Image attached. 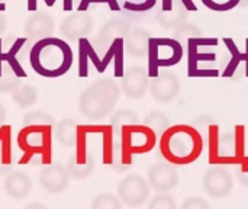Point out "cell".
<instances>
[{"instance_id": "603a6c76", "label": "cell", "mask_w": 248, "mask_h": 209, "mask_svg": "<svg viewBox=\"0 0 248 209\" xmlns=\"http://www.w3.org/2000/svg\"><path fill=\"white\" fill-rule=\"evenodd\" d=\"M138 124H140V118L131 109H119L118 112L113 113V116L110 119L112 132H115L118 135H121L125 128L132 127V125H138Z\"/></svg>"}, {"instance_id": "cb8c5ba5", "label": "cell", "mask_w": 248, "mask_h": 209, "mask_svg": "<svg viewBox=\"0 0 248 209\" xmlns=\"http://www.w3.org/2000/svg\"><path fill=\"white\" fill-rule=\"evenodd\" d=\"M7 128L9 127H4V132H0V175H9L15 164Z\"/></svg>"}, {"instance_id": "60d3db41", "label": "cell", "mask_w": 248, "mask_h": 209, "mask_svg": "<svg viewBox=\"0 0 248 209\" xmlns=\"http://www.w3.org/2000/svg\"><path fill=\"white\" fill-rule=\"evenodd\" d=\"M36 4H38V0H28V10L36 12Z\"/></svg>"}, {"instance_id": "6da1fadb", "label": "cell", "mask_w": 248, "mask_h": 209, "mask_svg": "<svg viewBox=\"0 0 248 209\" xmlns=\"http://www.w3.org/2000/svg\"><path fill=\"white\" fill-rule=\"evenodd\" d=\"M71 47L60 38L49 36L35 42L29 52V63L35 73L42 77H61L73 65Z\"/></svg>"}, {"instance_id": "44dd1931", "label": "cell", "mask_w": 248, "mask_h": 209, "mask_svg": "<svg viewBox=\"0 0 248 209\" xmlns=\"http://www.w3.org/2000/svg\"><path fill=\"white\" fill-rule=\"evenodd\" d=\"M26 77L25 70H17L7 63L0 68V93H12L20 86V80Z\"/></svg>"}, {"instance_id": "83f0119b", "label": "cell", "mask_w": 248, "mask_h": 209, "mask_svg": "<svg viewBox=\"0 0 248 209\" xmlns=\"http://www.w3.org/2000/svg\"><path fill=\"white\" fill-rule=\"evenodd\" d=\"M23 127H55V119L44 111H31L23 116Z\"/></svg>"}, {"instance_id": "9a60e30c", "label": "cell", "mask_w": 248, "mask_h": 209, "mask_svg": "<svg viewBox=\"0 0 248 209\" xmlns=\"http://www.w3.org/2000/svg\"><path fill=\"white\" fill-rule=\"evenodd\" d=\"M49 127H23L19 132V147L28 153H41L49 148Z\"/></svg>"}, {"instance_id": "4dcf8cb0", "label": "cell", "mask_w": 248, "mask_h": 209, "mask_svg": "<svg viewBox=\"0 0 248 209\" xmlns=\"http://www.w3.org/2000/svg\"><path fill=\"white\" fill-rule=\"evenodd\" d=\"M147 209H177V204L173 196L167 193H158L151 198Z\"/></svg>"}, {"instance_id": "e575fe53", "label": "cell", "mask_w": 248, "mask_h": 209, "mask_svg": "<svg viewBox=\"0 0 248 209\" xmlns=\"http://www.w3.org/2000/svg\"><path fill=\"white\" fill-rule=\"evenodd\" d=\"M92 3H105V4L109 6L110 10H115V12H118V10L121 9L119 4H118V0H80L78 12H87L89 6H90Z\"/></svg>"}, {"instance_id": "277c9868", "label": "cell", "mask_w": 248, "mask_h": 209, "mask_svg": "<svg viewBox=\"0 0 248 209\" xmlns=\"http://www.w3.org/2000/svg\"><path fill=\"white\" fill-rule=\"evenodd\" d=\"M148 76L155 77L158 70L173 67L183 58V47L174 38H151L148 45Z\"/></svg>"}, {"instance_id": "74e56055", "label": "cell", "mask_w": 248, "mask_h": 209, "mask_svg": "<svg viewBox=\"0 0 248 209\" xmlns=\"http://www.w3.org/2000/svg\"><path fill=\"white\" fill-rule=\"evenodd\" d=\"M6 26H7V17L0 12V36L4 33V31H6Z\"/></svg>"}, {"instance_id": "836d02e7", "label": "cell", "mask_w": 248, "mask_h": 209, "mask_svg": "<svg viewBox=\"0 0 248 209\" xmlns=\"http://www.w3.org/2000/svg\"><path fill=\"white\" fill-rule=\"evenodd\" d=\"M180 209H211V205L201 196H190L183 201Z\"/></svg>"}, {"instance_id": "d6986e66", "label": "cell", "mask_w": 248, "mask_h": 209, "mask_svg": "<svg viewBox=\"0 0 248 209\" xmlns=\"http://www.w3.org/2000/svg\"><path fill=\"white\" fill-rule=\"evenodd\" d=\"M150 39H151V36L147 29L135 28V29H131V32L124 39V48L131 57L144 58L148 54Z\"/></svg>"}, {"instance_id": "1f68e13d", "label": "cell", "mask_w": 248, "mask_h": 209, "mask_svg": "<svg viewBox=\"0 0 248 209\" xmlns=\"http://www.w3.org/2000/svg\"><path fill=\"white\" fill-rule=\"evenodd\" d=\"M209 10L214 12H230L238 6L241 0H201Z\"/></svg>"}, {"instance_id": "7a4b0ae2", "label": "cell", "mask_w": 248, "mask_h": 209, "mask_svg": "<svg viewBox=\"0 0 248 209\" xmlns=\"http://www.w3.org/2000/svg\"><path fill=\"white\" fill-rule=\"evenodd\" d=\"M203 150L202 135L189 125L170 127L160 140V151L169 163H193Z\"/></svg>"}, {"instance_id": "30bf717a", "label": "cell", "mask_w": 248, "mask_h": 209, "mask_svg": "<svg viewBox=\"0 0 248 209\" xmlns=\"http://www.w3.org/2000/svg\"><path fill=\"white\" fill-rule=\"evenodd\" d=\"M70 179L71 177L67 166H62L61 163H51L45 166L39 173L41 188L51 195L62 193L68 188Z\"/></svg>"}, {"instance_id": "7c38bea8", "label": "cell", "mask_w": 248, "mask_h": 209, "mask_svg": "<svg viewBox=\"0 0 248 209\" xmlns=\"http://www.w3.org/2000/svg\"><path fill=\"white\" fill-rule=\"evenodd\" d=\"M121 143L134 154V153H147L155 144V134L144 125H132L122 131Z\"/></svg>"}, {"instance_id": "ab89813d", "label": "cell", "mask_w": 248, "mask_h": 209, "mask_svg": "<svg viewBox=\"0 0 248 209\" xmlns=\"http://www.w3.org/2000/svg\"><path fill=\"white\" fill-rule=\"evenodd\" d=\"M6 108L0 103V127L3 125V122H4V119H6Z\"/></svg>"}, {"instance_id": "f1b7e54d", "label": "cell", "mask_w": 248, "mask_h": 209, "mask_svg": "<svg viewBox=\"0 0 248 209\" xmlns=\"http://www.w3.org/2000/svg\"><path fill=\"white\" fill-rule=\"evenodd\" d=\"M90 209H122V202L112 193H100L93 201Z\"/></svg>"}, {"instance_id": "3957f363", "label": "cell", "mask_w": 248, "mask_h": 209, "mask_svg": "<svg viewBox=\"0 0 248 209\" xmlns=\"http://www.w3.org/2000/svg\"><path fill=\"white\" fill-rule=\"evenodd\" d=\"M121 96V89L110 77H100L87 86L78 97V109L81 115L96 122L106 118L116 106Z\"/></svg>"}, {"instance_id": "e0dca14e", "label": "cell", "mask_w": 248, "mask_h": 209, "mask_svg": "<svg viewBox=\"0 0 248 209\" xmlns=\"http://www.w3.org/2000/svg\"><path fill=\"white\" fill-rule=\"evenodd\" d=\"M131 32V25L124 17H112L102 25L96 36V47L103 49L109 48L116 39H125Z\"/></svg>"}, {"instance_id": "8d00e7d4", "label": "cell", "mask_w": 248, "mask_h": 209, "mask_svg": "<svg viewBox=\"0 0 248 209\" xmlns=\"http://www.w3.org/2000/svg\"><path fill=\"white\" fill-rule=\"evenodd\" d=\"M55 1H57V0H48L46 6L51 7V6L55 4ZM62 9H64L65 12H71V10H73V0H62Z\"/></svg>"}, {"instance_id": "b9f144b4", "label": "cell", "mask_w": 248, "mask_h": 209, "mask_svg": "<svg viewBox=\"0 0 248 209\" xmlns=\"http://www.w3.org/2000/svg\"><path fill=\"white\" fill-rule=\"evenodd\" d=\"M6 0H0V12H3L4 9H6Z\"/></svg>"}, {"instance_id": "7402d4cb", "label": "cell", "mask_w": 248, "mask_h": 209, "mask_svg": "<svg viewBox=\"0 0 248 209\" xmlns=\"http://www.w3.org/2000/svg\"><path fill=\"white\" fill-rule=\"evenodd\" d=\"M134 159L132 153L119 141L116 145L112 147L110 150V157H109V164L113 167L116 172H126L128 169L132 167Z\"/></svg>"}, {"instance_id": "d4e9b609", "label": "cell", "mask_w": 248, "mask_h": 209, "mask_svg": "<svg viewBox=\"0 0 248 209\" xmlns=\"http://www.w3.org/2000/svg\"><path fill=\"white\" fill-rule=\"evenodd\" d=\"M142 125L147 127L148 129H151L155 134V137H161L170 128V119L164 112L153 111L144 118Z\"/></svg>"}, {"instance_id": "484cf974", "label": "cell", "mask_w": 248, "mask_h": 209, "mask_svg": "<svg viewBox=\"0 0 248 209\" xmlns=\"http://www.w3.org/2000/svg\"><path fill=\"white\" fill-rule=\"evenodd\" d=\"M12 99L20 109H28L36 102L38 90L32 84H20L15 92H12Z\"/></svg>"}, {"instance_id": "8992f818", "label": "cell", "mask_w": 248, "mask_h": 209, "mask_svg": "<svg viewBox=\"0 0 248 209\" xmlns=\"http://www.w3.org/2000/svg\"><path fill=\"white\" fill-rule=\"evenodd\" d=\"M202 186L211 198L222 199L231 193L234 188V179L228 169L222 166H214L203 175Z\"/></svg>"}, {"instance_id": "2e32d148", "label": "cell", "mask_w": 248, "mask_h": 209, "mask_svg": "<svg viewBox=\"0 0 248 209\" xmlns=\"http://www.w3.org/2000/svg\"><path fill=\"white\" fill-rule=\"evenodd\" d=\"M187 12L189 10L185 6L183 0H163L155 19L160 26L166 29H176L186 22Z\"/></svg>"}, {"instance_id": "8fae6325", "label": "cell", "mask_w": 248, "mask_h": 209, "mask_svg": "<svg viewBox=\"0 0 248 209\" xmlns=\"http://www.w3.org/2000/svg\"><path fill=\"white\" fill-rule=\"evenodd\" d=\"M150 87L148 71L142 65H131L124 71L122 90L129 99H142Z\"/></svg>"}, {"instance_id": "ba28073f", "label": "cell", "mask_w": 248, "mask_h": 209, "mask_svg": "<svg viewBox=\"0 0 248 209\" xmlns=\"http://www.w3.org/2000/svg\"><path fill=\"white\" fill-rule=\"evenodd\" d=\"M147 179L148 185L157 193H169L170 191L176 189L180 180L177 169L169 161L153 164L148 170Z\"/></svg>"}, {"instance_id": "5b68a950", "label": "cell", "mask_w": 248, "mask_h": 209, "mask_svg": "<svg viewBox=\"0 0 248 209\" xmlns=\"http://www.w3.org/2000/svg\"><path fill=\"white\" fill-rule=\"evenodd\" d=\"M118 198L129 208L142 207L150 199V185L140 175H128L118 185Z\"/></svg>"}, {"instance_id": "ffe728a7", "label": "cell", "mask_w": 248, "mask_h": 209, "mask_svg": "<svg viewBox=\"0 0 248 209\" xmlns=\"http://www.w3.org/2000/svg\"><path fill=\"white\" fill-rule=\"evenodd\" d=\"M78 125L73 118H64L55 125V140L62 147H74L78 143Z\"/></svg>"}, {"instance_id": "5bb4252c", "label": "cell", "mask_w": 248, "mask_h": 209, "mask_svg": "<svg viewBox=\"0 0 248 209\" xmlns=\"http://www.w3.org/2000/svg\"><path fill=\"white\" fill-rule=\"evenodd\" d=\"M55 20L48 12H33L23 25V32L26 38L32 42H38L44 38L54 35Z\"/></svg>"}, {"instance_id": "52a82bcc", "label": "cell", "mask_w": 248, "mask_h": 209, "mask_svg": "<svg viewBox=\"0 0 248 209\" xmlns=\"http://www.w3.org/2000/svg\"><path fill=\"white\" fill-rule=\"evenodd\" d=\"M94 17L89 12H73L65 16L60 23L61 35L68 41H78L87 38L94 28Z\"/></svg>"}, {"instance_id": "ac0fdd59", "label": "cell", "mask_w": 248, "mask_h": 209, "mask_svg": "<svg viewBox=\"0 0 248 209\" xmlns=\"http://www.w3.org/2000/svg\"><path fill=\"white\" fill-rule=\"evenodd\" d=\"M4 191L15 201L25 199L32 191V180L25 172H10L4 179Z\"/></svg>"}, {"instance_id": "4fadbf2b", "label": "cell", "mask_w": 248, "mask_h": 209, "mask_svg": "<svg viewBox=\"0 0 248 209\" xmlns=\"http://www.w3.org/2000/svg\"><path fill=\"white\" fill-rule=\"evenodd\" d=\"M96 166V160L93 153L90 151L89 147H86L84 144L78 145L68 157L67 161V170L70 173L71 179L76 180H83L87 179Z\"/></svg>"}, {"instance_id": "d590c367", "label": "cell", "mask_w": 248, "mask_h": 209, "mask_svg": "<svg viewBox=\"0 0 248 209\" xmlns=\"http://www.w3.org/2000/svg\"><path fill=\"white\" fill-rule=\"evenodd\" d=\"M235 175H237L238 182H240L243 186L248 188V157L247 159H244V160H241V161L237 164V167H235Z\"/></svg>"}, {"instance_id": "f35d334b", "label": "cell", "mask_w": 248, "mask_h": 209, "mask_svg": "<svg viewBox=\"0 0 248 209\" xmlns=\"http://www.w3.org/2000/svg\"><path fill=\"white\" fill-rule=\"evenodd\" d=\"M25 209H48V207L44 205V204H41V202H32V204H29Z\"/></svg>"}, {"instance_id": "d6a6232c", "label": "cell", "mask_w": 248, "mask_h": 209, "mask_svg": "<svg viewBox=\"0 0 248 209\" xmlns=\"http://www.w3.org/2000/svg\"><path fill=\"white\" fill-rule=\"evenodd\" d=\"M157 0H140V1H129L126 0L124 7L129 12H147L155 6Z\"/></svg>"}, {"instance_id": "f546056e", "label": "cell", "mask_w": 248, "mask_h": 209, "mask_svg": "<svg viewBox=\"0 0 248 209\" xmlns=\"http://www.w3.org/2000/svg\"><path fill=\"white\" fill-rule=\"evenodd\" d=\"M235 153V137L232 134H224L218 138V154L221 157H230Z\"/></svg>"}, {"instance_id": "4316f807", "label": "cell", "mask_w": 248, "mask_h": 209, "mask_svg": "<svg viewBox=\"0 0 248 209\" xmlns=\"http://www.w3.org/2000/svg\"><path fill=\"white\" fill-rule=\"evenodd\" d=\"M203 33L202 31L195 25V23H183L180 25L179 28L174 29V33H173V38L185 48L187 47L192 41L198 39V38H202Z\"/></svg>"}, {"instance_id": "9c48e42d", "label": "cell", "mask_w": 248, "mask_h": 209, "mask_svg": "<svg viewBox=\"0 0 248 209\" xmlns=\"http://www.w3.org/2000/svg\"><path fill=\"white\" fill-rule=\"evenodd\" d=\"M180 90L179 77L171 71H158L155 77L150 81L151 97L158 103L171 102Z\"/></svg>"}]
</instances>
